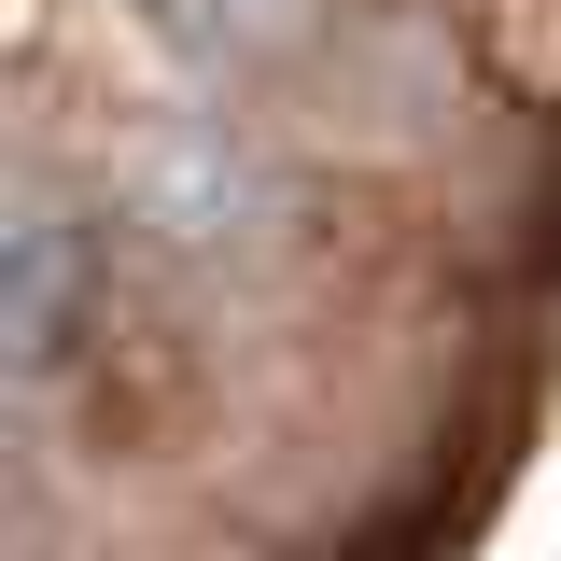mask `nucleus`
Listing matches in <instances>:
<instances>
[{
    "instance_id": "obj_1",
    "label": "nucleus",
    "mask_w": 561,
    "mask_h": 561,
    "mask_svg": "<svg viewBox=\"0 0 561 561\" xmlns=\"http://www.w3.org/2000/svg\"><path fill=\"white\" fill-rule=\"evenodd\" d=\"M127 210L169 267H253L280 239V169L239 127H154L127 169Z\"/></svg>"
},
{
    "instance_id": "obj_2",
    "label": "nucleus",
    "mask_w": 561,
    "mask_h": 561,
    "mask_svg": "<svg viewBox=\"0 0 561 561\" xmlns=\"http://www.w3.org/2000/svg\"><path fill=\"white\" fill-rule=\"evenodd\" d=\"M70 295H84V239H70V210H57V197H14V239H0V351H14V379H57Z\"/></svg>"
},
{
    "instance_id": "obj_3",
    "label": "nucleus",
    "mask_w": 561,
    "mask_h": 561,
    "mask_svg": "<svg viewBox=\"0 0 561 561\" xmlns=\"http://www.w3.org/2000/svg\"><path fill=\"white\" fill-rule=\"evenodd\" d=\"M140 14H154V43L197 70V84L295 70V57H309V28H323V0H140Z\"/></svg>"
}]
</instances>
